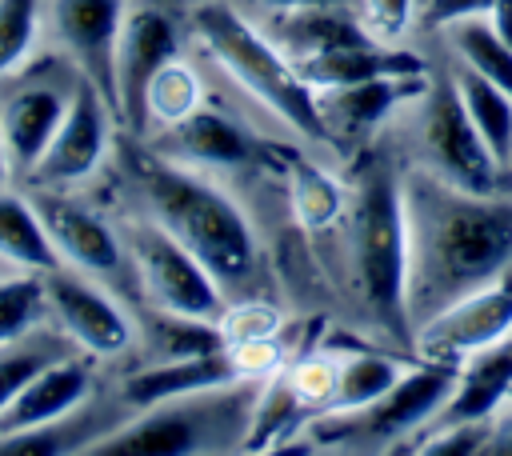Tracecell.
<instances>
[{
	"instance_id": "6da1fadb",
	"label": "cell",
	"mask_w": 512,
	"mask_h": 456,
	"mask_svg": "<svg viewBox=\"0 0 512 456\" xmlns=\"http://www.w3.org/2000/svg\"><path fill=\"white\" fill-rule=\"evenodd\" d=\"M408 224V320L412 328L500 276L512 260V200L464 192L432 168L400 180Z\"/></svg>"
},
{
	"instance_id": "7a4b0ae2",
	"label": "cell",
	"mask_w": 512,
	"mask_h": 456,
	"mask_svg": "<svg viewBox=\"0 0 512 456\" xmlns=\"http://www.w3.org/2000/svg\"><path fill=\"white\" fill-rule=\"evenodd\" d=\"M132 176L152 208V220L172 232L220 280V288L256 276V236L244 212L220 188L160 152L136 156Z\"/></svg>"
},
{
	"instance_id": "3957f363",
	"label": "cell",
	"mask_w": 512,
	"mask_h": 456,
	"mask_svg": "<svg viewBox=\"0 0 512 456\" xmlns=\"http://www.w3.org/2000/svg\"><path fill=\"white\" fill-rule=\"evenodd\" d=\"M348 256L360 300L372 320L396 336L412 340L408 320V224L404 188L380 156H364L348 192Z\"/></svg>"
},
{
	"instance_id": "277c9868",
	"label": "cell",
	"mask_w": 512,
	"mask_h": 456,
	"mask_svg": "<svg viewBox=\"0 0 512 456\" xmlns=\"http://www.w3.org/2000/svg\"><path fill=\"white\" fill-rule=\"evenodd\" d=\"M192 28L200 36V44L208 48V56L248 92L256 96L264 108H272L288 128H296L308 140L332 144V132L316 108V92L304 84V76L296 72V60L284 56V48L276 40H268L264 32H256L232 4L224 0H208L192 12Z\"/></svg>"
},
{
	"instance_id": "5b68a950",
	"label": "cell",
	"mask_w": 512,
	"mask_h": 456,
	"mask_svg": "<svg viewBox=\"0 0 512 456\" xmlns=\"http://www.w3.org/2000/svg\"><path fill=\"white\" fill-rule=\"evenodd\" d=\"M252 404H256V396L236 392V384L176 396V400L140 408L136 420L100 436L84 452H96V456H184V452L244 448Z\"/></svg>"
},
{
	"instance_id": "8992f818",
	"label": "cell",
	"mask_w": 512,
	"mask_h": 456,
	"mask_svg": "<svg viewBox=\"0 0 512 456\" xmlns=\"http://www.w3.org/2000/svg\"><path fill=\"white\" fill-rule=\"evenodd\" d=\"M460 364L424 360L404 368V376L372 404L352 412H320L304 424L300 436H312L308 448H384L408 432H420L440 404L452 396Z\"/></svg>"
},
{
	"instance_id": "52a82bcc",
	"label": "cell",
	"mask_w": 512,
	"mask_h": 456,
	"mask_svg": "<svg viewBox=\"0 0 512 456\" xmlns=\"http://www.w3.org/2000/svg\"><path fill=\"white\" fill-rule=\"evenodd\" d=\"M132 264L156 312H176L196 320H216L224 312L220 280L156 220L132 228Z\"/></svg>"
},
{
	"instance_id": "ba28073f",
	"label": "cell",
	"mask_w": 512,
	"mask_h": 456,
	"mask_svg": "<svg viewBox=\"0 0 512 456\" xmlns=\"http://www.w3.org/2000/svg\"><path fill=\"white\" fill-rule=\"evenodd\" d=\"M420 140H424L428 168L440 180H448L464 192H496L500 164L488 152V144L480 140L476 124L468 120L452 76H432V84L424 88Z\"/></svg>"
},
{
	"instance_id": "9c48e42d",
	"label": "cell",
	"mask_w": 512,
	"mask_h": 456,
	"mask_svg": "<svg viewBox=\"0 0 512 456\" xmlns=\"http://www.w3.org/2000/svg\"><path fill=\"white\" fill-rule=\"evenodd\" d=\"M504 336H512V272L508 268L412 328L416 352L440 364H460L472 352L500 344Z\"/></svg>"
},
{
	"instance_id": "30bf717a",
	"label": "cell",
	"mask_w": 512,
	"mask_h": 456,
	"mask_svg": "<svg viewBox=\"0 0 512 456\" xmlns=\"http://www.w3.org/2000/svg\"><path fill=\"white\" fill-rule=\"evenodd\" d=\"M176 60V24L160 8H128L116 36V120L144 136V92L148 80Z\"/></svg>"
},
{
	"instance_id": "8fae6325",
	"label": "cell",
	"mask_w": 512,
	"mask_h": 456,
	"mask_svg": "<svg viewBox=\"0 0 512 456\" xmlns=\"http://www.w3.org/2000/svg\"><path fill=\"white\" fill-rule=\"evenodd\" d=\"M104 144H108V100L92 80H80L68 96L60 128L52 132V140H48L44 156L36 160V168L28 172V180L40 188L84 180L96 172Z\"/></svg>"
},
{
	"instance_id": "7c38bea8",
	"label": "cell",
	"mask_w": 512,
	"mask_h": 456,
	"mask_svg": "<svg viewBox=\"0 0 512 456\" xmlns=\"http://www.w3.org/2000/svg\"><path fill=\"white\" fill-rule=\"evenodd\" d=\"M44 288H48V312L56 316L64 336L76 340L88 356H120L132 344V324L120 312V304L84 276L52 268L44 272Z\"/></svg>"
},
{
	"instance_id": "4fadbf2b",
	"label": "cell",
	"mask_w": 512,
	"mask_h": 456,
	"mask_svg": "<svg viewBox=\"0 0 512 456\" xmlns=\"http://www.w3.org/2000/svg\"><path fill=\"white\" fill-rule=\"evenodd\" d=\"M124 0H52V32L116 112V36L124 24Z\"/></svg>"
},
{
	"instance_id": "5bb4252c",
	"label": "cell",
	"mask_w": 512,
	"mask_h": 456,
	"mask_svg": "<svg viewBox=\"0 0 512 456\" xmlns=\"http://www.w3.org/2000/svg\"><path fill=\"white\" fill-rule=\"evenodd\" d=\"M32 204H36V216L64 264H72L76 272H88V276H112L120 268V240L92 208H84L68 196H56V192H40Z\"/></svg>"
},
{
	"instance_id": "9a60e30c",
	"label": "cell",
	"mask_w": 512,
	"mask_h": 456,
	"mask_svg": "<svg viewBox=\"0 0 512 456\" xmlns=\"http://www.w3.org/2000/svg\"><path fill=\"white\" fill-rule=\"evenodd\" d=\"M88 388H92V372H88V364L80 356H56V360H48L0 408V436L28 432V428H44V424L64 420L68 412H76L84 404Z\"/></svg>"
},
{
	"instance_id": "2e32d148",
	"label": "cell",
	"mask_w": 512,
	"mask_h": 456,
	"mask_svg": "<svg viewBox=\"0 0 512 456\" xmlns=\"http://www.w3.org/2000/svg\"><path fill=\"white\" fill-rule=\"evenodd\" d=\"M152 152L192 168H240L256 156V140L224 112L200 104L180 124L160 128V136L152 140Z\"/></svg>"
},
{
	"instance_id": "e0dca14e",
	"label": "cell",
	"mask_w": 512,
	"mask_h": 456,
	"mask_svg": "<svg viewBox=\"0 0 512 456\" xmlns=\"http://www.w3.org/2000/svg\"><path fill=\"white\" fill-rule=\"evenodd\" d=\"M296 72L304 76V84L312 92H324V88H344V84H360V80H376V76H424L428 64L408 48H392L384 40H364V44H344V48L300 56Z\"/></svg>"
},
{
	"instance_id": "ac0fdd59",
	"label": "cell",
	"mask_w": 512,
	"mask_h": 456,
	"mask_svg": "<svg viewBox=\"0 0 512 456\" xmlns=\"http://www.w3.org/2000/svg\"><path fill=\"white\" fill-rule=\"evenodd\" d=\"M424 88H428V72L424 76H376V80H360V84L316 92V108H320L332 140H340V136H364L400 100L424 96Z\"/></svg>"
},
{
	"instance_id": "d6986e66",
	"label": "cell",
	"mask_w": 512,
	"mask_h": 456,
	"mask_svg": "<svg viewBox=\"0 0 512 456\" xmlns=\"http://www.w3.org/2000/svg\"><path fill=\"white\" fill-rule=\"evenodd\" d=\"M224 384H240L232 352H204V356H184V360H156L148 368H136L124 376L120 396L132 408H152L176 396H192V392H208V388H224Z\"/></svg>"
},
{
	"instance_id": "ffe728a7",
	"label": "cell",
	"mask_w": 512,
	"mask_h": 456,
	"mask_svg": "<svg viewBox=\"0 0 512 456\" xmlns=\"http://www.w3.org/2000/svg\"><path fill=\"white\" fill-rule=\"evenodd\" d=\"M508 396H512V336L460 360L452 396L440 404V412L420 432L440 428V424H460V420H488Z\"/></svg>"
},
{
	"instance_id": "44dd1931",
	"label": "cell",
	"mask_w": 512,
	"mask_h": 456,
	"mask_svg": "<svg viewBox=\"0 0 512 456\" xmlns=\"http://www.w3.org/2000/svg\"><path fill=\"white\" fill-rule=\"evenodd\" d=\"M68 96L60 88H52V84H28V88H16L12 96L0 100V128H4L12 172L28 176L36 168V160L44 156L52 132L64 120Z\"/></svg>"
},
{
	"instance_id": "7402d4cb",
	"label": "cell",
	"mask_w": 512,
	"mask_h": 456,
	"mask_svg": "<svg viewBox=\"0 0 512 456\" xmlns=\"http://www.w3.org/2000/svg\"><path fill=\"white\" fill-rule=\"evenodd\" d=\"M272 40L292 60H300L312 52L364 44L376 36L348 12V4H300V8H280V16L272 20Z\"/></svg>"
},
{
	"instance_id": "603a6c76",
	"label": "cell",
	"mask_w": 512,
	"mask_h": 456,
	"mask_svg": "<svg viewBox=\"0 0 512 456\" xmlns=\"http://www.w3.org/2000/svg\"><path fill=\"white\" fill-rule=\"evenodd\" d=\"M452 80H456V92L464 100L468 120L476 124L480 140L488 144V152L504 168L512 160V96L504 88H496L492 80H484L480 72H472L468 64H460L452 72Z\"/></svg>"
},
{
	"instance_id": "cb8c5ba5",
	"label": "cell",
	"mask_w": 512,
	"mask_h": 456,
	"mask_svg": "<svg viewBox=\"0 0 512 456\" xmlns=\"http://www.w3.org/2000/svg\"><path fill=\"white\" fill-rule=\"evenodd\" d=\"M0 256L24 272H52L60 256L36 216V204L0 188Z\"/></svg>"
},
{
	"instance_id": "d4e9b609",
	"label": "cell",
	"mask_w": 512,
	"mask_h": 456,
	"mask_svg": "<svg viewBox=\"0 0 512 456\" xmlns=\"http://www.w3.org/2000/svg\"><path fill=\"white\" fill-rule=\"evenodd\" d=\"M284 176H288V204H292V212H296L304 232L332 228L340 220V212L348 208L340 184L324 168L304 160L300 152H284Z\"/></svg>"
},
{
	"instance_id": "484cf974",
	"label": "cell",
	"mask_w": 512,
	"mask_h": 456,
	"mask_svg": "<svg viewBox=\"0 0 512 456\" xmlns=\"http://www.w3.org/2000/svg\"><path fill=\"white\" fill-rule=\"evenodd\" d=\"M400 376H404V368L392 356H380V352H368V348H352L348 356H340V380H336V396H332L328 412L364 408V404L380 400Z\"/></svg>"
},
{
	"instance_id": "4316f807",
	"label": "cell",
	"mask_w": 512,
	"mask_h": 456,
	"mask_svg": "<svg viewBox=\"0 0 512 456\" xmlns=\"http://www.w3.org/2000/svg\"><path fill=\"white\" fill-rule=\"evenodd\" d=\"M204 104V88H200V76L176 56L168 60L152 80H148V92H144V116L148 124H180L184 116H192L196 108Z\"/></svg>"
},
{
	"instance_id": "83f0119b",
	"label": "cell",
	"mask_w": 512,
	"mask_h": 456,
	"mask_svg": "<svg viewBox=\"0 0 512 456\" xmlns=\"http://www.w3.org/2000/svg\"><path fill=\"white\" fill-rule=\"evenodd\" d=\"M452 48L472 72H480L484 80H492L496 88H504L512 96V44L488 20L452 24Z\"/></svg>"
},
{
	"instance_id": "f1b7e54d",
	"label": "cell",
	"mask_w": 512,
	"mask_h": 456,
	"mask_svg": "<svg viewBox=\"0 0 512 456\" xmlns=\"http://www.w3.org/2000/svg\"><path fill=\"white\" fill-rule=\"evenodd\" d=\"M284 384L292 388V396L304 404L308 420L328 412L332 408V396H336V380H340V356L336 348H320V352H304L296 360H288L280 368Z\"/></svg>"
},
{
	"instance_id": "f546056e",
	"label": "cell",
	"mask_w": 512,
	"mask_h": 456,
	"mask_svg": "<svg viewBox=\"0 0 512 456\" xmlns=\"http://www.w3.org/2000/svg\"><path fill=\"white\" fill-rule=\"evenodd\" d=\"M44 312H48L44 272H24L12 280H0V348L24 340Z\"/></svg>"
},
{
	"instance_id": "4dcf8cb0",
	"label": "cell",
	"mask_w": 512,
	"mask_h": 456,
	"mask_svg": "<svg viewBox=\"0 0 512 456\" xmlns=\"http://www.w3.org/2000/svg\"><path fill=\"white\" fill-rule=\"evenodd\" d=\"M228 348L216 320H196V316H176L160 312L152 320V356L156 360H184V356H204Z\"/></svg>"
},
{
	"instance_id": "1f68e13d",
	"label": "cell",
	"mask_w": 512,
	"mask_h": 456,
	"mask_svg": "<svg viewBox=\"0 0 512 456\" xmlns=\"http://www.w3.org/2000/svg\"><path fill=\"white\" fill-rule=\"evenodd\" d=\"M280 324H284V316L272 300H236V304H224V312L216 316V328H220L224 344L280 336Z\"/></svg>"
},
{
	"instance_id": "d6a6232c",
	"label": "cell",
	"mask_w": 512,
	"mask_h": 456,
	"mask_svg": "<svg viewBox=\"0 0 512 456\" xmlns=\"http://www.w3.org/2000/svg\"><path fill=\"white\" fill-rule=\"evenodd\" d=\"M56 356H64V352L52 344V336H32V340H16V344L0 348V408L24 388L28 376H36Z\"/></svg>"
},
{
	"instance_id": "836d02e7",
	"label": "cell",
	"mask_w": 512,
	"mask_h": 456,
	"mask_svg": "<svg viewBox=\"0 0 512 456\" xmlns=\"http://www.w3.org/2000/svg\"><path fill=\"white\" fill-rule=\"evenodd\" d=\"M40 0H0V76H8L36 40Z\"/></svg>"
},
{
	"instance_id": "e575fe53",
	"label": "cell",
	"mask_w": 512,
	"mask_h": 456,
	"mask_svg": "<svg viewBox=\"0 0 512 456\" xmlns=\"http://www.w3.org/2000/svg\"><path fill=\"white\" fill-rule=\"evenodd\" d=\"M488 420H460V424L428 428V432H420L424 440L416 444V452H428V456H476L484 448V440H488Z\"/></svg>"
},
{
	"instance_id": "d590c367",
	"label": "cell",
	"mask_w": 512,
	"mask_h": 456,
	"mask_svg": "<svg viewBox=\"0 0 512 456\" xmlns=\"http://www.w3.org/2000/svg\"><path fill=\"white\" fill-rule=\"evenodd\" d=\"M228 352H232V364H236L240 384H264V380H272V376L288 364V356H284V348H280L276 336H268V340L228 344Z\"/></svg>"
},
{
	"instance_id": "8d00e7d4",
	"label": "cell",
	"mask_w": 512,
	"mask_h": 456,
	"mask_svg": "<svg viewBox=\"0 0 512 456\" xmlns=\"http://www.w3.org/2000/svg\"><path fill=\"white\" fill-rule=\"evenodd\" d=\"M416 8L420 0H364V28L376 40H396L412 24Z\"/></svg>"
},
{
	"instance_id": "74e56055",
	"label": "cell",
	"mask_w": 512,
	"mask_h": 456,
	"mask_svg": "<svg viewBox=\"0 0 512 456\" xmlns=\"http://www.w3.org/2000/svg\"><path fill=\"white\" fill-rule=\"evenodd\" d=\"M488 12H492V0H424L420 4V20L428 28H452L460 20H476Z\"/></svg>"
},
{
	"instance_id": "f35d334b",
	"label": "cell",
	"mask_w": 512,
	"mask_h": 456,
	"mask_svg": "<svg viewBox=\"0 0 512 456\" xmlns=\"http://www.w3.org/2000/svg\"><path fill=\"white\" fill-rule=\"evenodd\" d=\"M480 452H500V456H512V396L492 412L488 420V440Z\"/></svg>"
},
{
	"instance_id": "ab89813d",
	"label": "cell",
	"mask_w": 512,
	"mask_h": 456,
	"mask_svg": "<svg viewBox=\"0 0 512 456\" xmlns=\"http://www.w3.org/2000/svg\"><path fill=\"white\" fill-rule=\"evenodd\" d=\"M488 24L512 44V0H492V12H488Z\"/></svg>"
},
{
	"instance_id": "60d3db41",
	"label": "cell",
	"mask_w": 512,
	"mask_h": 456,
	"mask_svg": "<svg viewBox=\"0 0 512 456\" xmlns=\"http://www.w3.org/2000/svg\"><path fill=\"white\" fill-rule=\"evenodd\" d=\"M8 176H12V160H8V144H4V128H0V188Z\"/></svg>"
},
{
	"instance_id": "b9f144b4",
	"label": "cell",
	"mask_w": 512,
	"mask_h": 456,
	"mask_svg": "<svg viewBox=\"0 0 512 456\" xmlns=\"http://www.w3.org/2000/svg\"><path fill=\"white\" fill-rule=\"evenodd\" d=\"M272 8H300V4H344V0H264Z\"/></svg>"
},
{
	"instance_id": "7bdbcfd3",
	"label": "cell",
	"mask_w": 512,
	"mask_h": 456,
	"mask_svg": "<svg viewBox=\"0 0 512 456\" xmlns=\"http://www.w3.org/2000/svg\"><path fill=\"white\" fill-rule=\"evenodd\" d=\"M420 4H424V0H420Z\"/></svg>"
}]
</instances>
